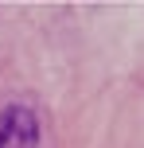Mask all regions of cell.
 Returning a JSON list of instances; mask_svg holds the SVG:
<instances>
[{"instance_id": "1", "label": "cell", "mask_w": 144, "mask_h": 148, "mask_svg": "<svg viewBox=\"0 0 144 148\" xmlns=\"http://www.w3.org/2000/svg\"><path fill=\"white\" fill-rule=\"evenodd\" d=\"M0 148H39V121L27 105H8L0 113Z\"/></svg>"}]
</instances>
